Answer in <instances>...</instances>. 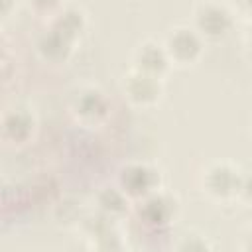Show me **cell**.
I'll list each match as a JSON object with an SVG mask.
<instances>
[{"label":"cell","instance_id":"1","mask_svg":"<svg viewBox=\"0 0 252 252\" xmlns=\"http://www.w3.org/2000/svg\"><path fill=\"white\" fill-rule=\"evenodd\" d=\"M181 215V201L175 193L167 189H158L152 195L134 203L132 217L142 232L150 236L169 234L171 226L177 222Z\"/></svg>","mask_w":252,"mask_h":252},{"label":"cell","instance_id":"2","mask_svg":"<svg viewBox=\"0 0 252 252\" xmlns=\"http://www.w3.org/2000/svg\"><path fill=\"white\" fill-rule=\"evenodd\" d=\"M242 167L230 159L209 161L197 177V187L201 195L215 205H230L238 201Z\"/></svg>","mask_w":252,"mask_h":252},{"label":"cell","instance_id":"3","mask_svg":"<svg viewBox=\"0 0 252 252\" xmlns=\"http://www.w3.org/2000/svg\"><path fill=\"white\" fill-rule=\"evenodd\" d=\"M67 112L81 128L96 130L110 118V96L98 85H79L67 98Z\"/></svg>","mask_w":252,"mask_h":252},{"label":"cell","instance_id":"4","mask_svg":"<svg viewBox=\"0 0 252 252\" xmlns=\"http://www.w3.org/2000/svg\"><path fill=\"white\" fill-rule=\"evenodd\" d=\"M236 20L230 4L220 0H197L189 16V24L207 43L224 41L234 32Z\"/></svg>","mask_w":252,"mask_h":252},{"label":"cell","instance_id":"5","mask_svg":"<svg viewBox=\"0 0 252 252\" xmlns=\"http://www.w3.org/2000/svg\"><path fill=\"white\" fill-rule=\"evenodd\" d=\"M161 41L173 69H193L205 57L207 41L191 24H175L167 28Z\"/></svg>","mask_w":252,"mask_h":252},{"label":"cell","instance_id":"6","mask_svg":"<svg viewBox=\"0 0 252 252\" xmlns=\"http://www.w3.org/2000/svg\"><path fill=\"white\" fill-rule=\"evenodd\" d=\"M114 183L136 203L163 187V173L158 165L150 161L134 159L118 167Z\"/></svg>","mask_w":252,"mask_h":252},{"label":"cell","instance_id":"7","mask_svg":"<svg viewBox=\"0 0 252 252\" xmlns=\"http://www.w3.org/2000/svg\"><path fill=\"white\" fill-rule=\"evenodd\" d=\"M120 94L128 106L136 110H150L161 104L165 96V83L163 79L128 69L120 79Z\"/></svg>","mask_w":252,"mask_h":252},{"label":"cell","instance_id":"8","mask_svg":"<svg viewBox=\"0 0 252 252\" xmlns=\"http://www.w3.org/2000/svg\"><path fill=\"white\" fill-rule=\"evenodd\" d=\"M0 130L6 146L24 148L32 144L37 136V116L30 106H24V104L10 106L2 114Z\"/></svg>","mask_w":252,"mask_h":252},{"label":"cell","instance_id":"9","mask_svg":"<svg viewBox=\"0 0 252 252\" xmlns=\"http://www.w3.org/2000/svg\"><path fill=\"white\" fill-rule=\"evenodd\" d=\"M77 45L73 39H69L67 35H63L59 30L51 28L49 24H45V28L35 35L33 39V51L35 57L51 67H59V65H67L71 61V57L77 51Z\"/></svg>","mask_w":252,"mask_h":252},{"label":"cell","instance_id":"10","mask_svg":"<svg viewBox=\"0 0 252 252\" xmlns=\"http://www.w3.org/2000/svg\"><path fill=\"white\" fill-rule=\"evenodd\" d=\"M130 69H136L140 73H146L158 79H165L173 67L163 47V41L146 37L134 45L130 53Z\"/></svg>","mask_w":252,"mask_h":252},{"label":"cell","instance_id":"11","mask_svg":"<svg viewBox=\"0 0 252 252\" xmlns=\"http://www.w3.org/2000/svg\"><path fill=\"white\" fill-rule=\"evenodd\" d=\"M132 209H134V201L116 185H102L96 193H94V211L102 213L104 217L122 222L128 217H132Z\"/></svg>","mask_w":252,"mask_h":252},{"label":"cell","instance_id":"12","mask_svg":"<svg viewBox=\"0 0 252 252\" xmlns=\"http://www.w3.org/2000/svg\"><path fill=\"white\" fill-rule=\"evenodd\" d=\"M47 24L51 28L59 30L69 39H73L75 43H81V39L85 37L87 30H89V14L85 12L83 6L65 4Z\"/></svg>","mask_w":252,"mask_h":252},{"label":"cell","instance_id":"13","mask_svg":"<svg viewBox=\"0 0 252 252\" xmlns=\"http://www.w3.org/2000/svg\"><path fill=\"white\" fill-rule=\"evenodd\" d=\"M173 250H213L215 248V242L211 240V236L195 226H189V228H183L181 232L175 234V238H171V244H169Z\"/></svg>","mask_w":252,"mask_h":252},{"label":"cell","instance_id":"14","mask_svg":"<svg viewBox=\"0 0 252 252\" xmlns=\"http://www.w3.org/2000/svg\"><path fill=\"white\" fill-rule=\"evenodd\" d=\"M65 0H28V6L32 10V14L39 20H43L45 24L65 6Z\"/></svg>","mask_w":252,"mask_h":252},{"label":"cell","instance_id":"15","mask_svg":"<svg viewBox=\"0 0 252 252\" xmlns=\"http://www.w3.org/2000/svg\"><path fill=\"white\" fill-rule=\"evenodd\" d=\"M244 207L252 209V165L242 167V175H240V189H238V201Z\"/></svg>","mask_w":252,"mask_h":252},{"label":"cell","instance_id":"16","mask_svg":"<svg viewBox=\"0 0 252 252\" xmlns=\"http://www.w3.org/2000/svg\"><path fill=\"white\" fill-rule=\"evenodd\" d=\"M228 4L238 20H242L246 24L252 22V0H228Z\"/></svg>","mask_w":252,"mask_h":252},{"label":"cell","instance_id":"17","mask_svg":"<svg viewBox=\"0 0 252 252\" xmlns=\"http://www.w3.org/2000/svg\"><path fill=\"white\" fill-rule=\"evenodd\" d=\"M236 246H238L240 250L252 252V222H248V224H244V226L240 228V232H238V242H236Z\"/></svg>","mask_w":252,"mask_h":252},{"label":"cell","instance_id":"18","mask_svg":"<svg viewBox=\"0 0 252 252\" xmlns=\"http://www.w3.org/2000/svg\"><path fill=\"white\" fill-rule=\"evenodd\" d=\"M242 51L244 57L248 59V63H252V22L246 24L244 33H242Z\"/></svg>","mask_w":252,"mask_h":252},{"label":"cell","instance_id":"19","mask_svg":"<svg viewBox=\"0 0 252 252\" xmlns=\"http://www.w3.org/2000/svg\"><path fill=\"white\" fill-rule=\"evenodd\" d=\"M16 12V0H2V18L8 20Z\"/></svg>","mask_w":252,"mask_h":252},{"label":"cell","instance_id":"20","mask_svg":"<svg viewBox=\"0 0 252 252\" xmlns=\"http://www.w3.org/2000/svg\"><path fill=\"white\" fill-rule=\"evenodd\" d=\"M250 130H252V122H250Z\"/></svg>","mask_w":252,"mask_h":252}]
</instances>
